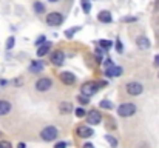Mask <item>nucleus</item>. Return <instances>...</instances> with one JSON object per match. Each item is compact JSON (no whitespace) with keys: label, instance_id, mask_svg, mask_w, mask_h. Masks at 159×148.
Here are the masks:
<instances>
[{"label":"nucleus","instance_id":"nucleus-31","mask_svg":"<svg viewBox=\"0 0 159 148\" xmlns=\"http://www.w3.org/2000/svg\"><path fill=\"white\" fill-rule=\"evenodd\" d=\"M0 148H12V145L8 141H0Z\"/></svg>","mask_w":159,"mask_h":148},{"label":"nucleus","instance_id":"nucleus-25","mask_svg":"<svg viewBox=\"0 0 159 148\" xmlns=\"http://www.w3.org/2000/svg\"><path fill=\"white\" fill-rule=\"evenodd\" d=\"M14 45H16V37L14 36L8 37V40H6V51H11L14 48Z\"/></svg>","mask_w":159,"mask_h":148},{"label":"nucleus","instance_id":"nucleus-14","mask_svg":"<svg viewBox=\"0 0 159 148\" xmlns=\"http://www.w3.org/2000/svg\"><path fill=\"white\" fill-rule=\"evenodd\" d=\"M98 20L99 22H102V23H111L113 22V16H111V12L110 11H99V14H98Z\"/></svg>","mask_w":159,"mask_h":148},{"label":"nucleus","instance_id":"nucleus-34","mask_svg":"<svg viewBox=\"0 0 159 148\" xmlns=\"http://www.w3.org/2000/svg\"><path fill=\"white\" fill-rule=\"evenodd\" d=\"M136 20H138L136 17H125L124 19V22H136Z\"/></svg>","mask_w":159,"mask_h":148},{"label":"nucleus","instance_id":"nucleus-19","mask_svg":"<svg viewBox=\"0 0 159 148\" xmlns=\"http://www.w3.org/2000/svg\"><path fill=\"white\" fill-rule=\"evenodd\" d=\"M80 6H82V11L85 14H90V11H91V0H80Z\"/></svg>","mask_w":159,"mask_h":148},{"label":"nucleus","instance_id":"nucleus-15","mask_svg":"<svg viewBox=\"0 0 159 148\" xmlns=\"http://www.w3.org/2000/svg\"><path fill=\"white\" fill-rule=\"evenodd\" d=\"M50 49H51V42H45L43 45L37 47V51H36V54H37V57H43V56L50 54Z\"/></svg>","mask_w":159,"mask_h":148},{"label":"nucleus","instance_id":"nucleus-1","mask_svg":"<svg viewBox=\"0 0 159 148\" xmlns=\"http://www.w3.org/2000/svg\"><path fill=\"white\" fill-rule=\"evenodd\" d=\"M136 111H138V106L131 102H125V103H120L117 106V114L120 117H131L136 114Z\"/></svg>","mask_w":159,"mask_h":148},{"label":"nucleus","instance_id":"nucleus-22","mask_svg":"<svg viewBox=\"0 0 159 148\" xmlns=\"http://www.w3.org/2000/svg\"><path fill=\"white\" fill-rule=\"evenodd\" d=\"M105 139H107V142L110 144V147H111V148L117 147V139H116L113 134H105Z\"/></svg>","mask_w":159,"mask_h":148},{"label":"nucleus","instance_id":"nucleus-20","mask_svg":"<svg viewBox=\"0 0 159 148\" xmlns=\"http://www.w3.org/2000/svg\"><path fill=\"white\" fill-rule=\"evenodd\" d=\"M104 51H105V49H102L101 47L94 48V54H96V62H98V63H102V60H104Z\"/></svg>","mask_w":159,"mask_h":148},{"label":"nucleus","instance_id":"nucleus-28","mask_svg":"<svg viewBox=\"0 0 159 148\" xmlns=\"http://www.w3.org/2000/svg\"><path fill=\"white\" fill-rule=\"evenodd\" d=\"M45 42H47V37H45V36H39L34 43H36V47H40V45H43Z\"/></svg>","mask_w":159,"mask_h":148},{"label":"nucleus","instance_id":"nucleus-4","mask_svg":"<svg viewBox=\"0 0 159 148\" xmlns=\"http://www.w3.org/2000/svg\"><path fill=\"white\" fill-rule=\"evenodd\" d=\"M45 22H47V25H50V26H60V25L63 23V16H62V12H59V11H51V12L47 14Z\"/></svg>","mask_w":159,"mask_h":148},{"label":"nucleus","instance_id":"nucleus-17","mask_svg":"<svg viewBox=\"0 0 159 148\" xmlns=\"http://www.w3.org/2000/svg\"><path fill=\"white\" fill-rule=\"evenodd\" d=\"M12 110V105L8 100H0V116H6L9 114Z\"/></svg>","mask_w":159,"mask_h":148},{"label":"nucleus","instance_id":"nucleus-8","mask_svg":"<svg viewBox=\"0 0 159 148\" xmlns=\"http://www.w3.org/2000/svg\"><path fill=\"white\" fill-rule=\"evenodd\" d=\"M87 122L88 125H99L102 122V114L98 110H90L87 113Z\"/></svg>","mask_w":159,"mask_h":148},{"label":"nucleus","instance_id":"nucleus-38","mask_svg":"<svg viewBox=\"0 0 159 148\" xmlns=\"http://www.w3.org/2000/svg\"><path fill=\"white\" fill-rule=\"evenodd\" d=\"M6 83H8V80H5V79H0V85H2V87H5Z\"/></svg>","mask_w":159,"mask_h":148},{"label":"nucleus","instance_id":"nucleus-41","mask_svg":"<svg viewBox=\"0 0 159 148\" xmlns=\"http://www.w3.org/2000/svg\"><path fill=\"white\" fill-rule=\"evenodd\" d=\"M156 37H158V42H159V29H158V33H156Z\"/></svg>","mask_w":159,"mask_h":148},{"label":"nucleus","instance_id":"nucleus-13","mask_svg":"<svg viewBox=\"0 0 159 148\" xmlns=\"http://www.w3.org/2000/svg\"><path fill=\"white\" fill-rule=\"evenodd\" d=\"M43 68H45V65H43V62L42 60H33L31 63H30V73H33V74H39V73H42L43 71Z\"/></svg>","mask_w":159,"mask_h":148},{"label":"nucleus","instance_id":"nucleus-12","mask_svg":"<svg viewBox=\"0 0 159 148\" xmlns=\"http://www.w3.org/2000/svg\"><path fill=\"white\" fill-rule=\"evenodd\" d=\"M136 45H138V48L141 49V51H147V49H150V47H152V42H150L148 37L139 36V37L136 39Z\"/></svg>","mask_w":159,"mask_h":148},{"label":"nucleus","instance_id":"nucleus-9","mask_svg":"<svg viewBox=\"0 0 159 148\" xmlns=\"http://www.w3.org/2000/svg\"><path fill=\"white\" fill-rule=\"evenodd\" d=\"M59 79H60V82H62L63 85H66V87H71V85L76 83V74H73L71 71H62V73L59 74Z\"/></svg>","mask_w":159,"mask_h":148},{"label":"nucleus","instance_id":"nucleus-42","mask_svg":"<svg viewBox=\"0 0 159 148\" xmlns=\"http://www.w3.org/2000/svg\"><path fill=\"white\" fill-rule=\"evenodd\" d=\"M156 25H159V17H158V19H156Z\"/></svg>","mask_w":159,"mask_h":148},{"label":"nucleus","instance_id":"nucleus-21","mask_svg":"<svg viewBox=\"0 0 159 148\" xmlns=\"http://www.w3.org/2000/svg\"><path fill=\"white\" fill-rule=\"evenodd\" d=\"M77 31H80V26H73V28H70V29L65 31V37H66V39H73V36H74Z\"/></svg>","mask_w":159,"mask_h":148},{"label":"nucleus","instance_id":"nucleus-5","mask_svg":"<svg viewBox=\"0 0 159 148\" xmlns=\"http://www.w3.org/2000/svg\"><path fill=\"white\" fill-rule=\"evenodd\" d=\"M34 87H36L37 91L45 93V91H48V90L53 88V79H50V77H40V79L36 80Z\"/></svg>","mask_w":159,"mask_h":148},{"label":"nucleus","instance_id":"nucleus-6","mask_svg":"<svg viewBox=\"0 0 159 148\" xmlns=\"http://www.w3.org/2000/svg\"><path fill=\"white\" fill-rule=\"evenodd\" d=\"M65 59H66V56H65V52L62 49H54L53 52L50 54V60H51V63L54 66H62L65 63Z\"/></svg>","mask_w":159,"mask_h":148},{"label":"nucleus","instance_id":"nucleus-27","mask_svg":"<svg viewBox=\"0 0 159 148\" xmlns=\"http://www.w3.org/2000/svg\"><path fill=\"white\" fill-rule=\"evenodd\" d=\"M73 113H74V114H76L77 117H87V111H85V110H84L82 106H79V108H76V110H74Z\"/></svg>","mask_w":159,"mask_h":148},{"label":"nucleus","instance_id":"nucleus-26","mask_svg":"<svg viewBox=\"0 0 159 148\" xmlns=\"http://www.w3.org/2000/svg\"><path fill=\"white\" fill-rule=\"evenodd\" d=\"M77 102L80 103V105H88L90 103V97L88 96H84V94H80V96H77Z\"/></svg>","mask_w":159,"mask_h":148},{"label":"nucleus","instance_id":"nucleus-37","mask_svg":"<svg viewBox=\"0 0 159 148\" xmlns=\"http://www.w3.org/2000/svg\"><path fill=\"white\" fill-rule=\"evenodd\" d=\"M155 65H156V66H159V54H156V56H155Z\"/></svg>","mask_w":159,"mask_h":148},{"label":"nucleus","instance_id":"nucleus-2","mask_svg":"<svg viewBox=\"0 0 159 148\" xmlns=\"http://www.w3.org/2000/svg\"><path fill=\"white\" fill-rule=\"evenodd\" d=\"M57 136H59V131H57V128L53 127V125H48V127H45L42 131H40V137H42V141H45V142H53L57 139Z\"/></svg>","mask_w":159,"mask_h":148},{"label":"nucleus","instance_id":"nucleus-33","mask_svg":"<svg viewBox=\"0 0 159 148\" xmlns=\"http://www.w3.org/2000/svg\"><path fill=\"white\" fill-rule=\"evenodd\" d=\"M66 145H68V144L62 141V142H57V144L54 145V148H66Z\"/></svg>","mask_w":159,"mask_h":148},{"label":"nucleus","instance_id":"nucleus-32","mask_svg":"<svg viewBox=\"0 0 159 148\" xmlns=\"http://www.w3.org/2000/svg\"><path fill=\"white\" fill-rule=\"evenodd\" d=\"M102 63H104V66H105V68H110V66H113V65H114V62H113L111 59H105Z\"/></svg>","mask_w":159,"mask_h":148},{"label":"nucleus","instance_id":"nucleus-7","mask_svg":"<svg viewBox=\"0 0 159 148\" xmlns=\"http://www.w3.org/2000/svg\"><path fill=\"white\" fill-rule=\"evenodd\" d=\"M125 90H127V93L130 96H139V94H142L144 87H142L141 82H128L125 85Z\"/></svg>","mask_w":159,"mask_h":148},{"label":"nucleus","instance_id":"nucleus-23","mask_svg":"<svg viewBox=\"0 0 159 148\" xmlns=\"http://www.w3.org/2000/svg\"><path fill=\"white\" fill-rule=\"evenodd\" d=\"M99 106L104 108V110H113V108H114V105H113L111 100H101V102H99Z\"/></svg>","mask_w":159,"mask_h":148},{"label":"nucleus","instance_id":"nucleus-40","mask_svg":"<svg viewBox=\"0 0 159 148\" xmlns=\"http://www.w3.org/2000/svg\"><path fill=\"white\" fill-rule=\"evenodd\" d=\"M50 3H57V2H60V0H48Z\"/></svg>","mask_w":159,"mask_h":148},{"label":"nucleus","instance_id":"nucleus-18","mask_svg":"<svg viewBox=\"0 0 159 148\" xmlns=\"http://www.w3.org/2000/svg\"><path fill=\"white\" fill-rule=\"evenodd\" d=\"M33 9H34V12H36V14H39V16H40V14H43V12H45V5H43V3H40V2H34V3H33Z\"/></svg>","mask_w":159,"mask_h":148},{"label":"nucleus","instance_id":"nucleus-39","mask_svg":"<svg viewBox=\"0 0 159 148\" xmlns=\"http://www.w3.org/2000/svg\"><path fill=\"white\" fill-rule=\"evenodd\" d=\"M17 148H26V145H25V144H23V142H20V144H19V145H17Z\"/></svg>","mask_w":159,"mask_h":148},{"label":"nucleus","instance_id":"nucleus-10","mask_svg":"<svg viewBox=\"0 0 159 148\" xmlns=\"http://www.w3.org/2000/svg\"><path fill=\"white\" fill-rule=\"evenodd\" d=\"M76 133H77V136L82 137V139H88V137L94 136V130H93L91 127H88V125H79L77 130H76Z\"/></svg>","mask_w":159,"mask_h":148},{"label":"nucleus","instance_id":"nucleus-3","mask_svg":"<svg viewBox=\"0 0 159 148\" xmlns=\"http://www.w3.org/2000/svg\"><path fill=\"white\" fill-rule=\"evenodd\" d=\"M99 88H101V87H99V83H98V82L90 80V82H85V83L80 87V94L91 97V96H94V94L98 93V90H99Z\"/></svg>","mask_w":159,"mask_h":148},{"label":"nucleus","instance_id":"nucleus-36","mask_svg":"<svg viewBox=\"0 0 159 148\" xmlns=\"http://www.w3.org/2000/svg\"><path fill=\"white\" fill-rule=\"evenodd\" d=\"M98 83H99V87L102 88V87H107V83H108V82H107V80H101V82H98Z\"/></svg>","mask_w":159,"mask_h":148},{"label":"nucleus","instance_id":"nucleus-24","mask_svg":"<svg viewBox=\"0 0 159 148\" xmlns=\"http://www.w3.org/2000/svg\"><path fill=\"white\" fill-rule=\"evenodd\" d=\"M98 43H99L101 48L105 49V51H108L110 48H113V42H111V40H99Z\"/></svg>","mask_w":159,"mask_h":148},{"label":"nucleus","instance_id":"nucleus-29","mask_svg":"<svg viewBox=\"0 0 159 148\" xmlns=\"http://www.w3.org/2000/svg\"><path fill=\"white\" fill-rule=\"evenodd\" d=\"M116 51H117L119 54H122V52H124V45H122L120 39H116Z\"/></svg>","mask_w":159,"mask_h":148},{"label":"nucleus","instance_id":"nucleus-16","mask_svg":"<svg viewBox=\"0 0 159 148\" xmlns=\"http://www.w3.org/2000/svg\"><path fill=\"white\" fill-rule=\"evenodd\" d=\"M73 111H74V108L70 102H60L59 103V113L60 114H68V113H73Z\"/></svg>","mask_w":159,"mask_h":148},{"label":"nucleus","instance_id":"nucleus-11","mask_svg":"<svg viewBox=\"0 0 159 148\" xmlns=\"http://www.w3.org/2000/svg\"><path fill=\"white\" fill-rule=\"evenodd\" d=\"M122 73H124V68L122 66H117V65H113V66H110V68H105V77L108 79H111V77H119V76H122Z\"/></svg>","mask_w":159,"mask_h":148},{"label":"nucleus","instance_id":"nucleus-43","mask_svg":"<svg viewBox=\"0 0 159 148\" xmlns=\"http://www.w3.org/2000/svg\"><path fill=\"white\" fill-rule=\"evenodd\" d=\"M158 77H159V73H158Z\"/></svg>","mask_w":159,"mask_h":148},{"label":"nucleus","instance_id":"nucleus-30","mask_svg":"<svg viewBox=\"0 0 159 148\" xmlns=\"http://www.w3.org/2000/svg\"><path fill=\"white\" fill-rule=\"evenodd\" d=\"M12 83H14V87L20 88V87L23 85V77H17V79H14V80H12Z\"/></svg>","mask_w":159,"mask_h":148},{"label":"nucleus","instance_id":"nucleus-35","mask_svg":"<svg viewBox=\"0 0 159 148\" xmlns=\"http://www.w3.org/2000/svg\"><path fill=\"white\" fill-rule=\"evenodd\" d=\"M82 148H94V145H93V144H90V142H87V144H84V147Z\"/></svg>","mask_w":159,"mask_h":148}]
</instances>
